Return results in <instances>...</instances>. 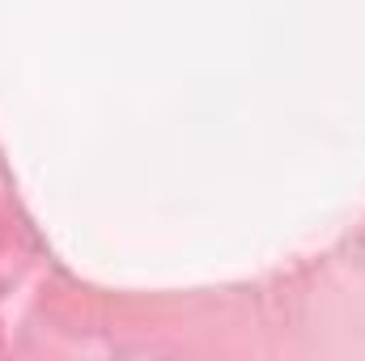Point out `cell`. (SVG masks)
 <instances>
[]
</instances>
